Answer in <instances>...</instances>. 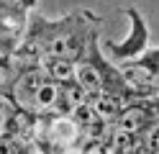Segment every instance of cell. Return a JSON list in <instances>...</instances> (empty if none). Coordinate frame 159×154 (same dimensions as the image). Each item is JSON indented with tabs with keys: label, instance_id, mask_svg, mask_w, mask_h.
Masks as SVG:
<instances>
[{
	"label": "cell",
	"instance_id": "cell-1",
	"mask_svg": "<svg viewBox=\"0 0 159 154\" xmlns=\"http://www.w3.org/2000/svg\"><path fill=\"white\" fill-rule=\"evenodd\" d=\"M98 28H100V18L90 10H75L57 21L34 13L28 16L23 41L16 51L23 57H31L34 62L67 59L72 64H80Z\"/></svg>",
	"mask_w": 159,
	"mask_h": 154
},
{
	"label": "cell",
	"instance_id": "cell-4",
	"mask_svg": "<svg viewBox=\"0 0 159 154\" xmlns=\"http://www.w3.org/2000/svg\"><path fill=\"white\" fill-rule=\"evenodd\" d=\"M126 16H128V21H131V31H128V36L123 41H118V44H113V41L100 44L103 57L111 62V64L131 62V59H136L149 46V26H146V18L139 13L136 8H126Z\"/></svg>",
	"mask_w": 159,
	"mask_h": 154
},
{
	"label": "cell",
	"instance_id": "cell-2",
	"mask_svg": "<svg viewBox=\"0 0 159 154\" xmlns=\"http://www.w3.org/2000/svg\"><path fill=\"white\" fill-rule=\"evenodd\" d=\"M36 0H0V59H11L21 46Z\"/></svg>",
	"mask_w": 159,
	"mask_h": 154
},
{
	"label": "cell",
	"instance_id": "cell-3",
	"mask_svg": "<svg viewBox=\"0 0 159 154\" xmlns=\"http://www.w3.org/2000/svg\"><path fill=\"white\" fill-rule=\"evenodd\" d=\"M157 59H159L157 46H146L136 59L116 64L123 82L141 100H157Z\"/></svg>",
	"mask_w": 159,
	"mask_h": 154
}]
</instances>
